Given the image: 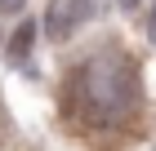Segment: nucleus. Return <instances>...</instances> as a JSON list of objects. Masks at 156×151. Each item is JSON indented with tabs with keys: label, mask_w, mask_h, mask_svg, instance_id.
Masks as SVG:
<instances>
[{
	"label": "nucleus",
	"mask_w": 156,
	"mask_h": 151,
	"mask_svg": "<svg viewBox=\"0 0 156 151\" xmlns=\"http://www.w3.org/2000/svg\"><path fill=\"white\" fill-rule=\"evenodd\" d=\"M94 18V0H49L45 9V36L49 40H72Z\"/></svg>",
	"instance_id": "2"
},
{
	"label": "nucleus",
	"mask_w": 156,
	"mask_h": 151,
	"mask_svg": "<svg viewBox=\"0 0 156 151\" xmlns=\"http://www.w3.org/2000/svg\"><path fill=\"white\" fill-rule=\"evenodd\" d=\"M147 36H152V40H156V5H152V9H147Z\"/></svg>",
	"instance_id": "5"
},
{
	"label": "nucleus",
	"mask_w": 156,
	"mask_h": 151,
	"mask_svg": "<svg viewBox=\"0 0 156 151\" xmlns=\"http://www.w3.org/2000/svg\"><path fill=\"white\" fill-rule=\"evenodd\" d=\"M120 5H125V9H134V5H138V0H120Z\"/></svg>",
	"instance_id": "6"
},
{
	"label": "nucleus",
	"mask_w": 156,
	"mask_h": 151,
	"mask_svg": "<svg viewBox=\"0 0 156 151\" xmlns=\"http://www.w3.org/2000/svg\"><path fill=\"white\" fill-rule=\"evenodd\" d=\"M31 36H36V27H31V22H23L18 31H13V40H9V53H13V58H23L27 49H31Z\"/></svg>",
	"instance_id": "3"
},
{
	"label": "nucleus",
	"mask_w": 156,
	"mask_h": 151,
	"mask_svg": "<svg viewBox=\"0 0 156 151\" xmlns=\"http://www.w3.org/2000/svg\"><path fill=\"white\" fill-rule=\"evenodd\" d=\"M23 5H27V0H0V13H18Z\"/></svg>",
	"instance_id": "4"
},
{
	"label": "nucleus",
	"mask_w": 156,
	"mask_h": 151,
	"mask_svg": "<svg viewBox=\"0 0 156 151\" xmlns=\"http://www.w3.org/2000/svg\"><path fill=\"white\" fill-rule=\"evenodd\" d=\"M76 93H80V111L89 116V125H112L134 107L138 98V71L120 49H98L94 58L85 62L72 76Z\"/></svg>",
	"instance_id": "1"
}]
</instances>
